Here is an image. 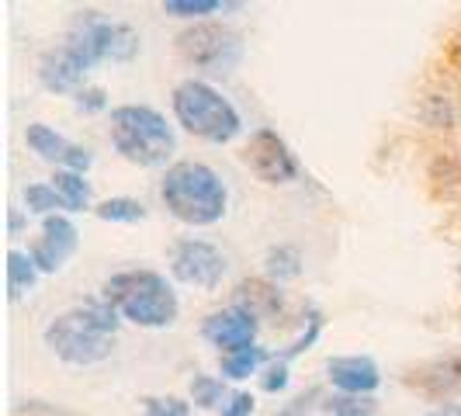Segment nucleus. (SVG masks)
<instances>
[{"mask_svg":"<svg viewBox=\"0 0 461 416\" xmlns=\"http://www.w3.org/2000/svg\"><path fill=\"white\" fill-rule=\"evenodd\" d=\"M118 316L108 302H87V305H73L67 312L52 316L49 326L42 330L46 347L73 368H91L112 357L118 333Z\"/></svg>","mask_w":461,"mask_h":416,"instance_id":"f257e3e1","label":"nucleus"},{"mask_svg":"<svg viewBox=\"0 0 461 416\" xmlns=\"http://www.w3.org/2000/svg\"><path fill=\"white\" fill-rule=\"evenodd\" d=\"M160 202L177 222H185L191 230H205L226 219L230 191L208 163L177 160L163 170Z\"/></svg>","mask_w":461,"mask_h":416,"instance_id":"f03ea898","label":"nucleus"},{"mask_svg":"<svg viewBox=\"0 0 461 416\" xmlns=\"http://www.w3.org/2000/svg\"><path fill=\"white\" fill-rule=\"evenodd\" d=\"M101 299L108 302L125 323L142 326V330H167L181 316V299H177L174 285L146 267L112 275L101 288Z\"/></svg>","mask_w":461,"mask_h":416,"instance_id":"7ed1b4c3","label":"nucleus"},{"mask_svg":"<svg viewBox=\"0 0 461 416\" xmlns=\"http://www.w3.org/2000/svg\"><path fill=\"white\" fill-rule=\"evenodd\" d=\"M170 108L187 136L212 142V146H226L243 132V118L236 112V104L219 87H212L208 80H198V77H187L174 87Z\"/></svg>","mask_w":461,"mask_h":416,"instance_id":"20e7f679","label":"nucleus"},{"mask_svg":"<svg viewBox=\"0 0 461 416\" xmlns=\"http://www.w3.org/2000/svg\"><path fill=\"white\" fill-rule=\"evenodd\" d=\"M108 139L118 157L136 167H167L177 153L174 125L149 104H118L112 112Z\"/></svg>","mask_w":461,"mask_h":416,"instance_id":"39448f33","label":"nucleus"},{"mask_svg":"<svg viewBox=\"0 0 461 416\" xmlns=\"http://www.w3.org/2000/svg\"><path fill=\"white\" fill-rule=\"evenodd\" d=\"M177 52L187 67L208 77H226L243 59V42L222 22H198L177 35Z\"/></svg>","mask_w":461,"mask_h":416,"instance_id":"423d86ee","label":"nucleus"},{"mask_svg":"<svg viewBox=\"0 0 461 416\" xmlns=\"http://www.w3.org/2000/svg\"><path fill=\"white\" fill-rule=\"evenodd\" d=\"M67 42L87 59L91 69L97 63H104V59L129 63V59H136L139 52L136 28H129L122 22H108L101 11H80V18H77L73 32L67 35Z\"/></svg>","mask_w":461,"mask_h":416,"instance_id":"0eeeda50","label":"nucleus"},{"mask_svg":"<svg viewBox=\"0 0 461 416\" xmlns=\"http://www.w3.org/2000/svg\"><path fill=\"white\" fill-rule=\"evenodd\" d=\"M170 275L181 285L191 288H219L222 277L230 275V257L222 254L215 243L198 240V236H185L170 247Z\"/></svg>","mask_w":461,"mask_h":416,"instance_id":"6e6552de","label":"nucleus"},{"mask_svg":"<svg viewBox=\"0 0 461 416\" xmlns=\"http://www.w3.org/2000/svg\"><path fill=\"white\" fill-rule=\"evenodd\" d=\"M243 163L264 185H292L299 177V160L275 129H254L243 146Z\"/></svg>","mask_w":461,"mask_h":416,"instance_id":"1a4fd4ad","label":"nucleus"},{"mask_svg":"<svg viewBox=\"0 0 461 416\" xmlns=\"http://www.w3.org/2000/svg\"><path fill=\"white\" fill-rule=\"evenodd\" d=\"M257 330H260V320H257L254 312H247V309H240V305H226V309L208 312L205 323H202V337H205L219 354H232V350L254 347Z\"/></svg>","mask_w":461,"mask_h":416,"instance_id":"9d476101","label":"nucleus"},{"mask_svg":"<svg viewBox=\"0 0 461 416\" xmlns=\"http://www.w3.org/2000/svg\"><path fill=\"white\" fill-rule=\"evenodd\" d=\"M80 247V232L73 226V219L67 215H52V219H42V232L39 240L32 243V260L39 264L42 275H59L67 267V260L77 254Z\"/></svg>","mask_w":461,"mask_h":416,"instance_id":"9b49d317","label":"nucleus"},{"mask_svg":"<svg viewBox=\"0 0 461 416\" xmlns=\"http://www.w3.org/2000/svg\"><path fill=\"white\" fill-rule=\"evenodd\" d=\"M406 385L416 389L423 399L430 402H451L455 395H461V350H451L444 357H434L427 365H416L406 375Z\"/></svg>","mask_w":461,"mask_h":416,"instance_id":"f8f14e48","label":"nucleus"},{"mask_svg":"<svg viewBox=\"0 0 461 416\" xmlns=\"http://www.w3.org/2000/svg\"><path fill=\"white\" fill-rule=\"evenodd\" d=\"M87 73H91L87 59L69 46V42L49 49V52H42V59H39V80L52 94H77L84 87V77Z\"/></svg>","mask_w":461,"mask_h":416,"instance_id":"ddd939ff","label":"nucleus"},{"mask_svg":"<svg viewBox=\"0 0 461 416\" xmlns=\"http://www.w3.org/2000/svg\"><path fill=\"white\" fill-rule=\"evenodd\" d=\"M326 382L340 395H375L382 385V371L368 354H347L326 361Z\"/></svg>","mask_w":461,"mask_h":416,"instance_id":"4468645a","label":"nucleus"},{"mask_svg":"<svg viewBox=\"0 0 461 416\" xmlns=\"http://www.w3.org/2000/svg\"><path fill=\"white\" fill-rule=\"evenodd\" d=\"M24 142H28V149H32L39 160L52 163L56 170L67 167V157H69V149H73V142H69L63 132H56L52 125H46V122H32V125L24 129Z\"/></svg>","mask_w":461,"mask_h":416,"instance_id":"2eb2a0df","label":"nucleus"},{"mask_svg":"<svg viewBox=\"0 0 461 416\" xmlns=\"http://www.w3.org/2000/svg\"><path fill=\"white\" fill-rule=\"evenodd\" d=\"M247 312H254L257 320L264 316H277L285 309V295H281V285H275L271 277H257V281H243L240 285V302H232Z\"/></svg>","mask_w":461,"mask_h":416,"instance_id":"dca6fc26","label":"nucleus"},{"mask_svg":"<svg viewBox=\"0 0 461 416\" xmlns=\"http://www.w3.org/2000/svg\"><path fill=\"white\" fill-rule=\"evenodd\" d=\"M39 277H42V271L28 250H7V299L18 302L24 295H32L39 288Z\"/></svg>","mask_w":461,"mask_h":416,"instance_id":"f3484780","label":"nucleus"},{"mask_svg":"<svg viewBox=\"0 0 461 416\" xmlns=\"http://www.w3.org/2000/svg\"><path fill=\"white\" fill-rule=\"evenodd\" d=\"M275 357L264 350V347H243V350H232V354H222L219 368H222V378L226 382H247L250 375H257L260 368H267Z\"/></svg>","mask_w":461,"mask_h":416,"instance_id":"a211bd4d","label":"nucleus"},{"mask_svg":"<svg viewBox=\"0 0 461 416\" xmlns=\"http://www.w3.org/2000/svg\"><path fill=\"white\" fill-rule=\"evenodd\" d=\"M49 185L59 191V198H63L67 212H84V208H91L94 187H91V181H87V174H73V170H56Z\"/></svg>","mask_w":461,"mask_h":416,"instance_id":"6ab92c4d","label":"nucleus"},{"mask_svg":"<svg viewBox=\"0 0 461 416\" xmlns=\"http://www.w3.org/2000/svg\"><path fill=\"white\" fill-rule=\"evenodd\" d=\"M226 11H240V4H232V0H163V14L194 24L212 22V14H226Z\"/></svg>","mask_w":461,"mask_h":416,"instance_id":"aec40b11","label":"nucleus"},{"mask_svg":"<svg viewBox=\"0 0 461 416\" xmlns=\"http://www.w3.org/2000/svg\"><path fill=\"white\" fill-rule=\"evenodd\" d=\"M22 202L28 215H42V219H52V215H63L67 205L59 198V191L46 181H35V185H24L22 191Z\"/></svg>","mask_w":461,"mask_h":416,"instance_id":"412c9836","label":"nucleus"},{"mask_svg":"<svg viewBox=\"0 0 461 416\" xmlns=\"http://www.w3.org/2000/svg\"><path fill=\"white\" fill-rule=\"evenodd\" d=\"M226 399H230L226 378H215V375H194L191 378V402L198 410H222Z\"/></svg>","mask_w":461,"mask_h":416,"instance_id":"4be33fe9","label":"nucleus"},{"mask_svg":"<svg viewBox=\"0 0 461 416\" xmlns=\"http://www.w3.org/2000/svg\"><path fill=\"white\" fill-rule=\"evenodd\" d=\"M267 267V277L275 281V285H281V281H292V277L302 275V254L299 247H288V243H281V247H271L267 250V260H264Z\"/></svg>","mask_w":461,"mask_h":416,"instance_id":"5701e85b","label":"nucleus"},{"mask_svg":"<svg viewBox=\"0 0 461 416\" xmlns=\"http://www.w3.org/2000/svg\"><path fill=\"white\" fill-rule=\"evenodd\" d=\"M94 215H97L101 222H142L149 212H146V205H142L139 198L118 194V198H104L101 205L94 208Z\"/></svg>","mask_w":461,"mask_h":416,"instance_id":"b1692460","label":"nucleus"},{"mask_svg":"<svg viewBox=\"0 0 461 416\" xmlns=\"http://www.w3.org/2000/svg\"><path fill=\"white\" fill-rule=\"evenodd\" d=\"M378 402L371 395H330L326 399V416H375Z\"/></svg>","mask_w":461,"mask_h":416,"instance_id":"393cba45","label":"nucleus"},{"mask_svg":"<svg viewBox=\"0 0 461 416\" xmlns=\"http://www.w3.org/2000/svg\"><path fill=\"white\" fill-rule=\"evenodd\" d=\"M142 416H191V402L181 395H149L142 399Z\"/></svg>","mask_w":461,"mask_h":416,"instance_id":"a878e982","label":"nucleus"},{"mask_svg":"<svg viewBox=\"0 0 461 416\" xmlns=\"http://www.w3.org/2000/svg\"><path fill=\"white\" fill-rule=\"evenodd\" d=\"M73 108L80 115H97V112L108 108V94H104V87H80L73 94Z\"/></svg>","mask_w":461,"mask_h":416,"instance_id":"bb28decb","label":"nucleus"},{"mask_svg":"<svg viewBox=\"0 0 461 416\" xmlns=\"http://www.w3.org/2000/svg\"><path fill=\"white\" fill-rule=\"evenodd\" d=\"M288 382H292V365H285V361H277V357L264 368V375H260V389H264V393H285Z\"/></svg>","mask_w":461,"mask_h":416,"instance_id":"cd10ccee","label":"nucleus"},{"mask_svg":"<svg viewBox=\"0 0 461 416\" xmlns=\"http://www.w3.org/2000/svg\"><path fill=\"white\" fill-rule=\"evenodd\" d=\"M254 410H257L254 393L236 389V393H230V399H226V406L219 410V416H254Z\"/></svg>","mask_w":461,"mask_h":416,"instance_id":"c85d7f7f","label":"nucleus"},{"mask_svg":"<svg viewBox=\"0 0 461 416\" xmlns=\"http://www.w3.org/2000/svg\"><path fill=\"white\" fill-rule=\"evenodd\" d=\"M316 389H309V393L305 395H299V399H295V402H288V406H285V410H277L275 416H305L309 413V406H312V399H316Z\"/></svg>","mask_w":461,"mask_h":416,"instance_id":"c756f323","label":"nucleus"},{"mask_svg":"<svg viewBox=\"0 0 461 416\" xmlns=\"http://www.w3.org/2000/svg\"><path fill=\"white\" fill-rule=\"evenodd\" d=\"M427 416H461V402H440L434 410H427Z\"/></svg>","mask_w":461,"mask_h":416,"instance_id":"7c9ffc66","label":"nucleus"},{"mask_svg":"<svg viewBox=\"0 0 461 416\" xmlns=\"http://www.w3.org/2000/svg\"><path fill=\"white\" fill-rule=\"evenodd\" d=\"M24 226V215H22V208H11V215H7V232L11 236H18Z\"/></svg>","mask_w":461,"mask_h":416,"instance_id":"2f4dec72","label":"nucleus"}]
</instances>
